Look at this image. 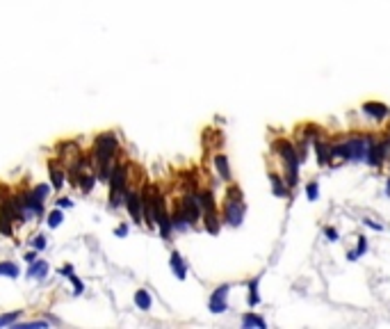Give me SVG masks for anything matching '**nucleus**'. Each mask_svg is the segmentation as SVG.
<instances>
[{
	"label": "nucleus",
	"instance_id": "5701e85b",
	"mask_svg": "<svg viewBox=\"0 0 390 329\" xmlns=\"http://www.w3.org/2000/svg\"><path fill=\"white\" fill-rule=\"evenodd\" d=\"M96 183H98V176H96V172H85L83 176L76 181V188L83 192V194H89V192L96 188Z\"/></svg>",
	"mask_w": 390,
	"mask_h": 329
},
{
	"label": "nucleus",
	"instance_id": "f3484780",
	"mask_svg": "<svg viewBox=\"0 0 390 329\" xmlns=\"http://www.w3.org/2000/svg\"><path fill=\"white\" fill-rule=\"evenodd\" d=\"M269 183H272V194L276 199H290L292 190L288 188V183H285V179L281 176V174L269 172Z\"/></svg>",
	"mask_w": 390,
	"mask_h": 329
},
{
	"label": "nucleus",
	"instance_id": "9d476101",
	"mask_svg": "<svg viewBox=\"0 0 390 329\" xmlns=\"http://www.w3.org/2000/svg\"><path fill=\"white\" fill-rule=\"evenodd\" d=\"M139 192H142V220L146 227L155 229V186H144Z\"/></svg>",
	"mask_w": 390,
	"mask_h": 329
},
{
	"label": "nucleus",
	"instance_id": "f03ea898",
	"mask_svg": "<svg viewBox=\"0 0 390 329\" xmlns=\"http://www.w3.org/2000/svg\"><path fill=\"white\" fill-rule=\"evenodd\" d=\"M272 151L278 156L281 160V167H283V179L288 183L290 190H295L299 186V169H302V160L297 156V146L295 142H290L285 138H278L272 142Z\"/></svg>",
	"mask_w": 390,
	"mask_h": 329
},
{
	"label": "nucleus",
	"instance_id": "f257e3e1",
	"mask_svg": "<svg viewBox=\"0 0 390 329\" xmlns=\"http://www.w3.org/2000/svg\"><path fill=\"white\" fill-rule=\"evenodd\" d=\"M121 144L114 131H105L94 138V146H91V156H94V169L98 176V183H107L110 172H112L114 160L119 158Z\"/></svg>",
	"mask_w": 390,
	"mask_h": 329
},
{
	"label": "nucleus",
	"instance_id": "6ab92c4d",
	"mask_svg": "<svg viewBox=\"0 0 390 329\" xmlns=\"http://www.w3.org/2000/svg\"><path fill=\"white\" fill-rule=\"evenodd\" d=\"M83 151H80V146H78V142H62V144H57V158L62 162H73L78 156H80ZM64 165V167H66Z\"/></svg>",
	"mask_w": 390,
	"mask_h": 329
},
{
	"label": "nucleus",
	"instance_id": "a878e982",
	"mask_svg": "<svg viewBox=\"0 0 390 329\" xmlns=\"http://www.w3.org/2000/svg\"><path fill=\"white\" fill-rule=\"evenodd\" d=\"M242 327L244 329H267V323H265V318L256 316V313H244Z\"/></svg>",
	"mask_w": 390,
	"mask_h": 329
},
{
	"label": "nucleus",
	"instance_id": "c756f323",
	"mask_svg": "<svg viewBox=\"0 0 390 329\" xmlns=\"http://www.w3.org/2000/svg\"><path fill=\"white\" fill-rule=\"evenodd\" d=\"M62 222H64V213H62V208H57V206H55L50 213H46V224L50 229L62 227Z\"/></svg>",
	"mask_w": 390,
	"mask_h": 329
},
{
	"label": "nucleus",
	"instance_id": "393cba45",
	"mask_svg": "<svg viewBox=\"0 0 390 329\" xmlns=\"http://www.w3.org/2000/svg\"><path fill=\"white\" fill-rule=\"evenodd\" d=\"M132 299H135V306L139 309V311H148L151 304H153V297H151V293H148L146 288H139Z\"/></svg>",
	"mask_w": 390,
	"mask_h": 329
},
{
	"label": "nucleus",
	"instance_id": "f8f14e48",
	"mask_svg": "<svg viewBox=\"0 0 390 329\" xmlns=\"http://www.w3.org/2000/svg\"><path fill=\"white\" fill-rule=\"evenodd\" d=\"M361 112L372 121H386L390 117V105H386L381 101H365L361 105Z\"/></svg>",
	"mask_w": 390,
	"mask_h": 329
},
{
	"label": "nucleus",
	"instance_id": "c85d7f7f",
	"mask_svg": "<svg viewBox=\"0 0 390 329\" xmlns=\"http://www.w3.org/2000/svg\"><path fill=\"white\" fill-rule=\"evenodd\" d=\"M21 270H18L16 263L12 261H0V277H7V279H18Z\"/></svg>",
	"mask_w": 390,
	"mask_h": 329
},
{
	"label": "nucleus",
	"instance_id": "2eb2a0df",
	"mask_svg": "<svg viewBox=\"0 0 390 329\" xmlns=\"http://www.w3.org/2000/svg\"><path fill=\"white\" fill-rule=\"evenodd\" d=\"M172 224H173V234H185V231L192 229V224H189L180 201H176V206H173V210H172Z\"/></svg>",
	"mask_w": 390,
	"mask_h": 329
},
{
	"label": "nucleus",
	"instance_id": "1a4fd4ad",
	"mask_svg": "<svg viewBox=\"0 0 390 329\" xmlns=\"http://www.w3.org/2000/svg\"><path fill=\"white\" fill-rule=\"evenodd\" d=\"M390 156V149H388V144H386V140L381 138H374L372 140V144H370V149H367V158H365V162L370 165V167H384V162H386V158Z\"/></svg>",
	"mask_w": 390,
	"mask_h": 329
},
{
	"label": "nucleus",
	"instance_id": "72a5a7b5",
	"mask_svg": "<svg viewBox=\"0 0 390 329\" xmlns=\"http://www.w3.org/2000/svg\"><path fill=\"white\" fill-rule=\"evenodd\" d=\"M322 133H319V128L315 124H308V126H303V131H302V138H306V140H310L313 142L315 138H319Z\"/></svg>",
	"mask_w": 390,
	"mask_h": 329
},
{
	"label": "nucleus",
	"instance_id": "58836bf2",
	"mask_svg": "<svg viewBox=\"0 0 390 329\" xmlns=\"http://www.w3.org/2000/svg\"><path fill=\"white\" fill-rule=\"evenodd\" d=\"M57 208H62V210H64V208H73V201L69 197H59L57 199Z\"/></svg>",
	"mask_w": 390,
	"mask_h": 329
},
{
	"label": "nucleus",
	"instance_id": "a19ab883",
	"mask_svg": "<svg viewBox=\"0 0 390 329\" xmlns=\"http://www.w3.org/2000/svg\"><path fill=\"white\" fill-rule=\"evenodd\" d=\"M363 222H365V227L374 229V231H381V229H384L381 224H379V222H372V220H363Z\"/></svg>",
	"mask_w": 390,
	"mask_h": 329
},
{
	"label": "nucleus",
	"instance_id": "b1692460",
	"mask_svg": "<svg viewBox=\"0 0 390 329\" xmlns=\"http://www.w3.org/2000/svg\"><path fill=\"white\" fill-rule=\"evenodd\" d=\"M247 290H249V297H247V304L254 309V306L260 304V277H254L247 282Z\"/></svg>",
	"mask_w": 390,
	"mask_h": 329
},
{
	"label": "nucleus",
	"instance_id": "cd10ccee",
	"mask_svg": "<svg viewBox=\"0 0 390 329\" xmlns=\"http://www.w3.org/2000/svg\"><path fill=\"white\" fill-rule=\"evenodd\" d=\"M295 146H297V156H299V160H302V165L308 160V153H310V140H306V138H297V142H295Z\"/></svg>",
	"mask_w": 390,
	"mask_h": 329
},
{
	"label": "nucleus",
	"instance_id": "f704fd0d",
	"mask_svg": "<svg viewBox=\"0 0 390 329\" xmlns=\"http://www.w3.org/2000/svg\"><path fill=\"white\" fill-rule=\"evenodd\" d=\"M32 247H35L37 251H43L48 247V240H46V235L43 234H39V235H35V238H32Z\"/></svg>",
	"mask_w": 390,
	"mask_h": 329
},
{
	"label": "nucleus",
	"instance_id": "ddd939ff",
	"mask_svg": "<svg viewBox=\"0 0 390 329\" xmlns=\"http://www.w3.org/2000/svg\"><path fill=\"white\" fill-rule=\"evenodd\" d=\"M313 146L310 149L315 151V160H317L319 167H329V162H331V142L324 138V135H319V138H315Z\"/></svg>",
	"mask_w": 390,
	"mask_h": 329
},
{
	"label": "nucleus",
	"instance_id": "4468645a",
	"mask_svg": "<svg viewBox=\"0 0 390 329\" xmlns=\"http://www.w3.org/2000/svg\"><path fill=\"white\" fill-rule=\"evenodd\" d=\"M48 179L55 192H62V188L66 186V169L62 165V160H48Z\"/></svg>",
	"mask_w": 390,
	"mask_h": 329
},
{
	"label": "nucleus",
	"instance_id": "412c9836",
	"mask_svg": "<svg viewBox=\"0 0 390 329\" xmlns=\"http://www.w3.org/2000/svg\"><path fill=\"white\" fill-rule=\"evenodd\" d=\"M48 272H50V265H48L43 258H37L35 263H30V268H28V277L30 279H37V282H43L48 277Z\"/></svg>",
	"mask_w": 390,
	"mask_h": 329
},
{
	"label": "nucleus",
	"instance_id": "dca6fc26",
	"mask_svg": "<svg viewBox=\"0 0 390 329\" xmlns=\"http://www.w3.org/2000/svg\"><path fill=\"white\" fill-rule=\"evenodd\" d=\"M213 165H215V172H217L219 181H224V183H233V172H231V162L224 153H217L213 158Z\"/></svg>",
	"mask_w": 390,
	"mask_h": 329
},
{
	"label": "nucleus",
	"instance_id": "37998d69",
	"mask_svg": "<svg viewBox=\"0 0 390 329\" xmlns=\"http://www.w3.org/2000/svg\"><path fill=\"white\" fill-rule=\"evenodd\" d=\"M384 140H386V144H388V149H390V124H388V128H386V135H384Z\"/></svg>",
	"mask_w": 390,
	"mask_h": 329
},
{
	"label": "nucleus",
	"instance_id": "4be33fe9",
	"mask_svg": "<svg viewBox=\"0 0 390 329\" xmlns=\"http://www.w3.org/2000/svg\"><path fill=\"white\" fill-rule=\"evenodd\" d=\"M201 224L206 227L208 234L217 235L219 231H221V215H219V210H215V213H206V215H201Z\"/></svg>",
	"mask_w": 390,
	"mask_h": 329
},
{
	"label": "nucleus",
	"instance_id": "aec40b11",
	"mask_svg": "<svg viewBox=\"0 0 390 329\" xmlns=\"http://www.w3.org/2000/svg\"><path fill=\"white\" fill-rule=\"evenodd\" d=\"M169 268H172L173 277L180 279V282L187 277V263H185V258L180 256V251H172V256H169Z\"/></svg>",
	"mask_w": 390,
	"mask_h": 329
},
{
	"label": "nucleus",
	"instance_id": "a211bd4d",
	"mask_svg": "<svg viewBox=\"0 0 390 329\" xmlns=\"http://www.w3.org/2000/svg\"><path fill=\"white\" fill-rule=\"evenodd\" d=\"M199 206H201V215H206V213H215L217 208V199H215V192L210 190V188H199Z\"/></svg>",
	"mask_w": 390,
	"mask_h": 329
},
{
	"label": "nucleus",
	"instance_id": "79ce46f5",
	"mask_svg": "<svg viewBox=\"0 0 390 329\" xmlns=\"http://www.w3.org/2000/svg\"><path fill=\"white\" fill-rule=\"evenodd\" d=\"M37 256H39V251H28V254H25V261H28V263H35L37 261Z\"/></svg>",
	"mask_w": 390,
	"mask_h": 329
},
{
	"label": "nucleus",
	"instance_id": "0eeeda50",
	"mask_svg": "<svg viewBox=\"0 0 390 329\" xmlns=\"http://www.w3.org/2000/svg\"><path fill=\"white\" fill-rule=\"evenodd\" d=\"M372 140H374V135H349V138H345L349 162H365L367 149H370Z\"/></svg>",
	"mask_w": 390,
	"mask_h": 329
},
{
	"label": "nucleus",
	"instance_id": "7ed1b4c3",
	"mask_svg": "<svg viewBox=\"0 0 390 329\" xmlns=\"http://www.w3.org/2000/svg\"><path fill=\"white\" fill-rule=\"evenodd\" d=\"M130 165L126 160H114L112 172H110V179H107V188H110V197H107V204L112 210L124 208V199L126 192H128L130 186Z\"/></svg>",
	"mask_w": 390,
	"mask_h": 329
},
{
	"label": "nucleus",
	"instance_id": "e433bc0d",
	"mask_svg": "<svg viewBox=\"0 0 390 329\" xmlns=\"http://www.w3.org/2000/svg\"><path fill=\"white\" fill-rule=\"evenodd\" d=\"M69 282H71V286L76 288V295H83V293H85V283L80 282V279H78L76 275H73V277H69Z\"/></svg>",
	"mask_w": 390,
	"mask_h": 329
},
{
	"label": "nucleus",
	"instance_id": "2f4dec72",
	"mask_svg": "<svg viewBox=\"0 0 390 329\" xmlns=\"http://www.w3.org/2000/svg\"><path fill=\"white\" fill-rule=\"evenodd\" d=\"M21 313L23 311H9V313H5V316H0V327H12L18 318H21Z\"/></svg>",
	"mask_w": 390,
	"mask_h": 329
},
{
	"label": "nucleus",
	"instance_id": "4c0bfd02",
	"mask_svg": "<svg viewBox=\"0 0 390 329\" xmlns=\"http://www.w3.org/2000/svg\"><path fill=\"white\" fill-rule=\"evenodd\" d=\"M114 235H117V238H126V235H128V222L119 224V227L114 229Z\"/></svg>",
	"mask_w": 390,
	"mask_h": 329
},
{
	"label": "nucleus",
	"instance_id": "7c9ffc66",
	"mask_svg": "<svg viewBox=\"0 0 390 329\" xmlns=\"http://www.w3.org/2000/svg\"><path fill=\"white\" fill-rule=\"evenodd\" d=\"M32 192H35L42 201H46V199L50 197V192H53V186H48V183H37V186L32 188Z\"/></svg>",
	"mask_w": 390,
	"mask_h": 329
},
{
	"label": "nucleus",
	"instance_id": "c03bdc74",
	"mask_svg": "<svg viewBox=\"0 0 390 329\" xmlns=\"http://www.w3.org/2000/svg\"><path fill=\"white\" fill-rule=\"evenodd\" d=\"M386 194L390 197V179H388V186H386Z\"/></svg>",
	"mask_w": 390,
	"mask_h": 329
},
{
	"label": "nucleus",
	"instance_id": "20e7f679",
	"mask_svg": "<svg viewBox=\"0 0 390 329\" xmlns=\"http://www.w3.org/2000/svg\"><path fill=\"white\" fill-rule=\"evenodd\" d=\"M244 215H247V204H244L242 190L237 186H233V183H228L224 206H221V224L237 229V227H242Z\"/></svg>",
	"mask_w": 390,
	"mask_h": 329
},
{
	"label": "nucleus",
	"instance_id": "473e14b6",
	"mask_svg": "<svg viewBox=\"0 0 390 329\" xmlns=\"http://www.w3.org/2000/svg\"><path fill=\"white\" fill-rule=\"evenodd\" d=\"M317 197H319V183L317 181L306 183V199L308 201H317Z\"/></svg>",
	"mask_w": 390,
	"mask_h": 329
},
{
	"label": "nucleus",
	"instance_id": "ea45409f",
	"mask_svg": "<svg viewBox=\"0 0 390 329\" xmlns=\"http://www.w3.org/2000/svg\"><path fill=\"white\" fill-rule=\"evenodd\" d=\"M59 275L66 277V279H69V277H73V275H76V272H73V265H64V268L59 270Z\"/></svg>",
	"mask_w": 390,
	"mask_h": 329
},
{
	"label": "nucleus",
	"instance_id": "9b49d317",
	"mask_svg": "<svg viewBox=\"0 0 390 329\" xmlns=\"http://www.w3.org/2000/svg\"><path fill=\"white\" fill-rule=\"evenodd\" d=\"M228 295H231V283H221L210 293L208 299V309L213 313H224L228 309Z\"/></svg>",
	"mask_w": 390,
	"mask_h": 329
},
{
	"label": "nucleus",
	"instance_id": "bb28decb",
	"mask_svg": "<svg viewBox=\"0 0 390 329\" xmlns=\"http://www.w3.org/2000/svg\"><path fill=\"white\" fill-rule=\"evenodd\" d=\"M367 238L365 235H358V242H356V249H349L347 251V261H351V263H354V261H358V258L363 256V254H365L367 251Z\"/></svg>",
	"mask_w": 390,
	"mask_h": 329
},
{
	"label": "nucleus",
	"instance_id": "6e6552de",
	"mask_svg": "<svg viewBox=\"0 0 390 329\" xmlns=\"http://www.w3.org/2000/svg\"><path fill=\"white\" fill-rule=\"evenodd\" d=\"M124 208L128 210L130 220L135 224H144L142 220V192L137 190L135 186H128V192H126V199H124Z\"/></svg>",
	"mask_w": 390,
	"mask_h": 329
},
{
	"label": "nucleus",
	"instance_id": "39448f33",
	"mask_svg": "<svg viewBox=\"0 0 390 329\" xmlns=\"http://www.w3.org/2000/svg\"><path fill=\"white\" fill-rule=\"evenodd\" d=\"M14 197H16L18 213H21V224L43 220V215H46L43 204H46V201H42V199L37 197L35 192H32V188L21 186L18 190H14Z\"/></svg>",
	"mask_w": 390,
	"mask_h": 329
},
{
	"label": "nucleus",
	"instance_id": "c9c22d12",
	"mask_svg": "<svg viewBox=\"0 0 390 329\" xmlns=\"http://www.w3.org/2000/svg\"><path fill=\"white\" fill-rule=\"evenodd\" d=\"M324 235H326V240H329V242H338V240H340L338 229H333V227H324Z\"/></svg>",
	"mask_w": 390,
	"mask_h": 329
},
{
	"label": "nucleus",
	"instance_id": "423d86ee",
	"mask_svg": "<svg viewBox=\"0 0 390 329\" xmlns=\"http://www.w3.org/2000/svg\"><path fill=\"white\" fill-rule=\"evenodd\" d=\"M21 227V213L16 206V197L7 186L0 183V234L12 238L14 227Z\"/></svg>",
	"mask_w": 390,
	"mask_h": 329
}]
</instances>
